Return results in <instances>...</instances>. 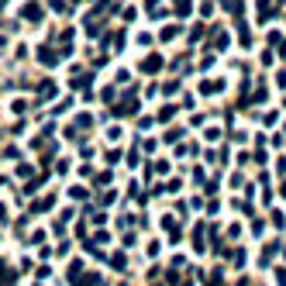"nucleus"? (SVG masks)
Segmentation results:
<instances>
[{
	"label": "nucleus",
	"instance_id": "nucleus-2",
	"mask_svg": "<svg viewBox=\"0 0 286 286\" xmlns=\"http://www.w3.org/2000/svg\"><path fill=\"white\" fill-rule=\"evenodd\" d=\"M125 262H128V259H125V252H117V255L110 259V266H114V269H125Z\"/></svg>",
	"mask_w": 286,
	"mask_h": 286
},
{
	"label": "nucleus",
	"instance_id": "nucleus-1",
	"mask_svg": "<svg viewBox=\"0 0 286 286\" xmlns=\"http://www.w3.org/2000/svg\"><path fill=\"white\" fill-rule=\"evenodd\" d=\"M24 18H28V21H42V7H38V4H28V7H24Z\"/></svg>",
	"mask_w": 286,
	"mask_h": 286
},
{
	"label": "nucleus",
	"instance_id": "nucleus-3",
	"mask_svg": "<svg viewBox=\"0 0 286 286\" xmlns=\"http://www.w3.org/2000/svg\"><path fill=\"white\" fill-rule=\"evenodd\" d=\"M0 45H4V38H0Z\"/></svg>",
	"mask_w": 286,
	"mask_h": 286
}]
</instances>
